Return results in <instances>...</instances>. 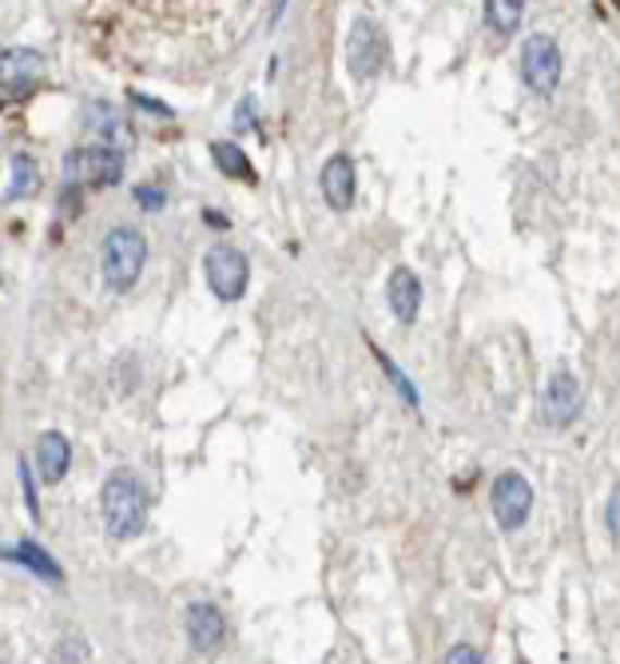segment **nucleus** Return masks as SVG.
Listing matches in <instances>:
<instances>
[{"instance_id": "nucleus-5", "label": "nucleus", "mask_w": 620, "mask_h": 664, "mask_svg": "<svg viewBox=\"0 0 620 664\" xmlns=\"http://www.w3.org/2000/svg\"><path fill=\"white\" fill-rule=\"evenodd\" d=\"M203 275H207V287L215 291V299L235 303V299H243V291H247L251 267H247V255L235 251V247H211L203 259Z\"/></svg>"}, {"instance_id": "nucleus-11", "label": "nucleus", "mask_w": 620, "mask_h": 664, "mask_svg": "<svg viewBox=\"0 0 620 664\" xmlns=\"http://www.w3.org/2000/svg\"><path fill=\"white\" fill-rule=\"evenodd\" d=\"M187 637H191V644H196V649L211 653V649H219V644H223V637H227V621H223V613H219L215 605L196 601V605L187 609Z\"/></svg>"}, {"instance_id": "nucleus-13", "label": "nucleus", "mask_w": 620, "mask_h": 664, "mask_svg": "<svg viewBox=\"0 0 620 664\" xmlns=\"http://www.w3.org/2000/svg\"><path fill=\"white\" fill-rule=\"evenodd\" d=\"M69 462H72L69 438H64L60 430L40 434V442H36V469H40V481L57 486V481L69 474Z\"/></svg>"}, {"instance_id": "nucleus-23", "label": "nucleus", "mask_w": 620, "mask_h": 664, "mask_svg": "<svg viewBox=\"0 0 620 664\" xmlns=\"http://www.w3.org/2000/svg\"><path fill=\"white\" fill-rule=\"evenodd\" d=\"M609 534L612 537L620 534V490H612V498H609Z\"/></svg>"}, {"instance_id": "nucleus-14", "label": "nucleus", "mask_w": 620, "mask_h": 664, "mask_svg": "<svg viewBox=\"0 0 620 664\" xmlns=\"http://www.w3.org/2000/svg\"><path fill=\"white\" fill-rule=\"evenodd\" d=\"M0 557L4 561H16V565H28L36 577H48V581H64V573L52 557H48L45 549L36 546V541H16V546H0Z\"/></svg>"}, {"instance_id": "nucleus-15", "label": "nucleus", "mask_w": 620, "mask_h": 664, "mask_svg": "<svg viewBox=\"0 0 620 664\" xmlns=\"http://www.w3.org/2000/svg\"><path fill=\"white\" fill-rule=\"evenodd\" d=\"M211 160H215V167L223 175H231V179H243V184H255V167L251 160L243 155V148H235L231 140H215L211 143Z\"/></svg>"}, {"instance_id": "nucleus-20", "label": "nucleus", "mask_w": 620, "mask_h": 664, "mask_svg": "<svg viewBox=\"0 0 620 664\" xmlns=\"http://www.w3.org/2000/svg\"><path fill=\"white\" fill-rule=\"evenodd\" d=\"M235 131H255V108H251V100H243L239 112H235Z\"/></svg>"}, {"instance_id": "nucleus-16", "label": "nucleus", "mask_w": 620, "mask_h": 664, "mask_svg": "<svg viewBox=\"0 0 620 664\" xmlns=\"http://www.w3.org/2000/svg\"><path fill=\"white\" fill-rule=\"evenodd\" d=\"M525 16V0H485V24L497 36H513Z\"/></svg>"}, {"instance_id": "nucleus-9", "label": "nucleus", "mask_w": 620, "mask_h": 664, "mask_svg": "<svg viewBox=\"0 0 620 664\" xmlns=\"http://www.w3.org/2000/svg\"><path fill=\"white\" fill-rule=\"evenodd\" d=\"M45 80V57L33 48H0V84L12 92H33Z\"/></svg>"}, {"instance_id": "nucleus-3", "label": "nucleus", "mask_w": 620, "mask_h": 664, "mask_svg": "<svg viewBox=\"0 0 620 664\" xmlns=\"http://www.w3.org/2000/svg\"><path fill=\"white\" fill-rule=\"evenodd\" d=\"M521 80L537 96H553L561 84V48L545 33L529 36L521 45Z\"/></svg>"}, {"instance_id": "nucleus-2", "label": "nucleus", "mask_w": 620, "mask_h": 664, "mask_svg": "<svg viewBox=\"0 0 620 664\" xmlns=\"http://www.w3.org/2000/svg\"><path fill=\"white\" fill-rule=\"evenodd\" d=\"M144 263H148V239L136 227L108 231V239H103V283L112 291H132Z\"/></svg>"}, {"instance_id": "nucleus-10", "label": "nucleus", "mask_w": 620, "mask_h": 664, "mask_svg": "<svg viewBox=\"0 0 620 664\" xmlns=\"http://www.w3.org/2000/svg\"><path fill=\"white\" fill-rule=\"evenodd\" d=\"M319 187H322V199H326L334 211L355 208V160H350V155H331V160L322 164Z\"/></svg>"}, {"instance_id": "nucleus-25", "label": "nucleus", "mask_w": 620, "mask_h": 664, "mask_svg": "<svg viewBox=\"0 0 620 664\" xmlns=\"http://www.w3.org/2000/svg\"><path fill=\"white\" fill-rule=\"evenodd\" d=\"M207 223H211V227H219V231H223V227H227V220H223V215H219V211H207Z\"/></svg>"}, {"instance_id": "nucleus-12", "label": "nucleus", "mask_w": 620, "mask_h": 664, "mask_svg": "<svg viewBox=\"0 0 620 664\" xmlns=\"http://www.w3.org/2000/svg\"><path fill=\"white\" fill-rule=\"evenodd\" d=\"M386 299H390L394 318L410 327L413 318H418V311H422V283H418V275H413L410 267H398V271H394V275H390V287H386Z\"/></svg>"}, {"instance_id": "nucleus-24", "label": "nucleus", "mask_w": 620, "mask_h": 664, "mask_svg": "<svg viewBox=\"0 0 620 664\" xmlns=\"http://www.w3.org/2000/svg\"><path fill=\"white\" fill-rule=\"evenodd\" d=\"M132 100H136L139 108H148V112H156V116H172V108H168V104H156V100H148V96L132 92Z\"/></svg>"}, {"instance_id": "nucleus-6", "label": "nucleus", "mask_w": 620, "mask_h": 664, "mask_svg": "<svg viewBox=\"0 0 620 664\" xmlns=\"http://www.w3.org/2000/svg\"><path fill=\"white\" fill-rule=\"evenodd\" d=\"M489 505H494V517L501 529H509V534L521 529V525L529 522V510H533V486H529L525 474H517V469L497 474Z\"/></svg>"}, {"instance_id": "nucleus-18", "label": "nucleus", "mask_w": 620, "mask_h": 664, "mask_svg": "<svg viewBox=\"0 0 620 664\" xmlns=\"http://www.w3.org/2000/svg\"><path fill=\"white\" fill-rule=\"evenodd\" d=\"M379 362H382V366H386V374H390V383L398 386V390H402L406 402H410V406H418V390H413V386H410V378H406V374L398 371V366H394V362L386 359V354H379Z\"/></svg>"}, {"instance_id": "nucleus-22", "label": "nucleus", "mask_w": 620, "mask_h": 664, "mask_svg": "<svg viewBox=\"0 0 620 664\" xmlns=\"http://www.w3.org/2000/svg\"><path fill=\"white\" fill-rule=\"evenodd\" d=\"M446 661L449 664H458V661L478 664V661H482V653H478V649H470V644H458V649H449V653H446Z\"/></svg>"}, {"instance_id": "nucleus-19", "label": "nucleus", "mask_w": 620, "mask_h": 664, "mask_svg": "<svg viewBox=\"0 0 620 664\" xmlns=\"http://www.w3.org/2000/svg\"><path fill=\"white\" fill-rule=\"evenodd\" d=\"M136 203L148 211H160L163 203H168V196H163L160 187H136Z\"/></svg>"}, {"instance_id": "nucleus-7", "label": "nucleus", "mask_w": 620, "mask_h": 664, "mask_svg": "<svg viewBox=\"0 0 620 664\" xmlns=\"http://www.w3.org/2000/svg\"><path fill=\"white\" fill-rule=\"evenodd\" d=\"M346 64H350V76L355 80H370L379 76L382 64H386V36L374 21L358 16L355 28H350V40H346Z\"/></svg>"}, {"instance_id": "nucleus-21", "label": "nucleus", "mask_w": 620, "mask_h": 664, "mask_svg": "<svg viewBox=\"0 0 620 664\" xmlns=\"http://www.w3.org/2000/svg\"><path fill=\"white\" fill-rule=\"evenodd\" d=\"M21 478H24V498H28V513H33V522L40 517L36 510V490H33V474H28V462H21Z\"/></svg>"}, {"instance_id": "nucleus-1", "label": "nucleus", "mask_w": 620, "mask_h": 664, "mask_svg": "<svg viewBox=\"0 0 620 664\" xmlns=\"http://www.w3.org/2000/svg\"><path fill=\"white\" fill-rule=\"evenodd\" d=\"M103 525H108V534L115 541H127V537L144 534V525H148V493L139 490V481L132 474H112V478L103 481Z\"/></svg>"}, {"instance_id": "nucleus-4", "label": "nucleus", "mask_w": 620, "mask_h": 664, "mask_svg": "<svg viewBox=\"0 0 620 664\" xmlns=\"http://www.w3.org/2000/svg\"><path fill=\"white\" fill-rule=\"evenodd\" d=\"M124 175V155L100 143V148H80L64 160V184H76V187H108V184H120Z\"/></svg>"}, {"instance_id": "nucleus-8", "label": "nucleus", "mask_w": 620, "mask_h": 664, "mask_svg": "<svg viewBox=\"0 0 620 664\" xmlns=\"http://www.w3.org/2000/svg\"><path fill=\"white\" fill-rule=\"evenodd\" d=\"M581 406H585V390H581V383H576L573 371H557L545 383V394H541V414H545V422L549 426H573L576 414H581Z\"/></svg>"}, {"instance_id": "nucleus-17", "label": "nucleus", "mask_w": 620, "mask_h": 664, "mask_svg": "<svg viewBox=\"0 0 620 664\" xmlns=\"http://www.w3.org/2000/svg\"><path fill=\"white\" fill-rule=\"evenodd\" d=\"M36 179H40V172H36V160H33V155H12L9 199L33 196V191H36Z\"/></svg>"}]
</instances>
